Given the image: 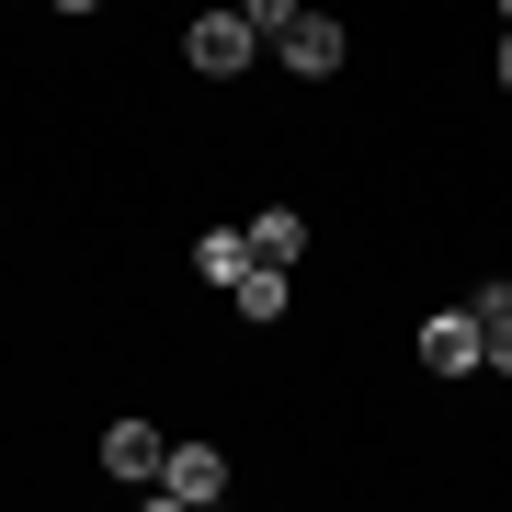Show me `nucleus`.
<instances>
[{"label": "nucleus", "instance_id": "f257e3e1", "mask_svg": "<svg viewBox=\"0 0 512 512\" xmlns=\"http://www.w3.org/2000/svg\"><path fill=\"white\" fill-rule=\"evenodd\" d=\"M183 57H194L205 80H239V69L262 57V23H251V12H205L194 35H183Z\"/></svg>", "mask_w": 512, "mask_h": 512}, {"label": "nucleus", "instance_id": "f03ea898", "mask_svg": "<svg viewBox=\"0 0 512 512\" xmlns=\"http://www.w3.org/2000/svg\"><path fill=\"white\" fill-rule=\"evenodd\" d=\"M274 46H285V69H296V80H330V69H342V57H353V35H342V23H330V12H296L285 35H274Z\"/></svg>", "mask_w": 512, "mask_h": 512}, {"label": "nucleus", "instance_id": "7ed1b4c3", "mask_svg": "<svg viewBox=\"0 0 512 512\" xmlns=\"http://www.w3.org/2000/svg\"><path fill=\"white\" fill-rule=\"evenodd\" d=\"M217 490H228V456H217V444H171V456H160V501H183V512H205Z\"/></svg>", "mask_w": 512, "mask_h": 512}, {"label": "nucleus", "instance_id": "20e7f679", "mask_svg": "<svg viewBox=\"0 0 512 512\" xmlns=\"http://www.w3.org/2000/svg\"><path fill=\"white\" fill-rule=\"evenodd\" d=\"M421 365L433 376H478V308H433L421 319Z\"/></svg>", "mask_w": 512, "mask_h": 512}, {"label": "nucleus", "instance_id": "39448f33", "mask_svg": "<svg viewBox=\"0 0 512 512\" xmlns=\"http://www.w3.org/2000/svg\"><path fill=\"white\" fill-rule=\"evenodd\" d=\"M160 456H171V444L148 433V421H114V433H103V467L126 478V490H148V501H160Z\"/></svg>", "mask_w": 512, "mask_h": 512}, {"label": "nucleus", "instance_id": "423d86ee", "mask_svg": "<svg viewBox=\"0 0 512 512\" xmlns=\"http://www.w3.org/2000/svg\"><path fill=\"white\" fill-rule=\"evenodd\" d=\"M478 376H512V285H478Z\"/></svg>", "mask_w": 512, "mask_h": 512}, {"label": "nucleus", "instance_id": "0eeeda50", "mask_svg": "<svg viewBox=\"0 0 512 512\" xmlns=\"http://www.w3.org/2000/svg\"><path fill=\"white\" fill-rule=\"evenodd\" d=\"M194 274L205 285H239V274H251V228H205L194 239Z\"/></svg>", "mask_w": 512, "mask_h": 512}, {"label": "nucleus", "instance_id": "6e6552de", "mask_svg": "<svg viewBox=\"0 0 512 512\" xmlns=\"http://www.w3.org/2000/svg\"><path fill=\"white\" fill-rule=\"evenodd\" d=\"M285 308H296L285 262H251V274H239V319H285Z\"/></svg>", "mask_w": 512, "mask_h": 512}, {"label": "nucleus", "instance_id": "1a4fd4ad", "mask_svg": "<svg viewBox=\"0 0 512 512\" xmlns=\"http://www.w3.org/2000/svg\"><path fill=\"white\" fill-rule=\"evenodd\" d=\"M296 251H308V217L262 205V217H251V262H296Z\"/></svg>", "mask_w": 512, "mask_h": 512}, {"label": "nucleus", "instance_id": "9d476101", "mask_svg": "<svg viewBox=\"0 0 512 512\" xmlns=\"http://www.w3.org/2000/svg\"><path fill=\"white\" fill-rule=\"evenodd\" d=\"M239 12H251L262 35H285V23H296V0H239Z\"/></svg>", "mask_w": 512, "mask_h": 512}, {"label": "nucleus", "instance_id": "9b49d317", "mask_svg": "<svg viewBox=\"0 0 512 512\" xmlns=\"http://www.w3.org/2000/svg\"><path fill=\"white\" fill-rule=\"evenodd\" d=\"M490 69H501V92H512V23H501V57H490Z\"/></svg>", "mask_w": 512, "mask_h": 512}, {"label": "nucleus", "instance_id": "f8f14e48", "mask_svg": "<svg viewBox=\"0 0 512 512\" xmlns=\"http://www.w3.org/2000/svg\"><path fill=\"white\" fill-rule=\"evenodd\" d=\"M57 12H103V0H57Z\"/></svg>", "mask_w": 512, "mask_h": 512}, {"label": "nucleus", "instance_id": "ddd939ff", "mask_svg": "<svg viewBox=\"0 0 512 512\" xmlns=\"http://www.w3.org/2000/svg\"><path fill=\"white\" fill-rule=\"evenodd\" d=\"M490 12H501V23H512V0H490Z\"/></svg>", "mask_w": 512, "mask_h": 512}]
</instances>
